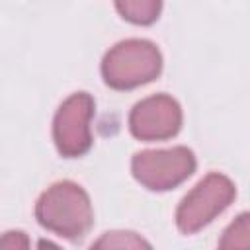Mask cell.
<instances>
[{
  "instance_id": "obj_1",
  "label": "cell",
  "mask_w": 250,
  "mask_h": 250,
  "mask_svg": "<svg viewBox=\"0 0 250 250\" xmlns=\"http://www.w3.org/2000/svg\"><path fill=\"white\" fill-rule=\"evenodd\" d=\"M35 219L43 229L66 240H82L94 225L90 195L76 182H55L39 195L35 203Z\"/></svg>"
},
{
  "instance_id": "obj_2",
  "label": "cell",
  "mask_w": 250,
  "mask_h": 250,
  "mask_svg": "<svg viewBox=\"0 0 250 250\" xmlns=\"http://www.w3.org/2000/svg\"><path fill=\"white\" fill-rule=\"evenodd\" d=\"M162 72V53L148 39L115 43L102 59V78L111 90H133L156 80Z\"/></svg>"
},
{
  "instance_id": "obj_3",
  "label": "cell",
  "mask_w": 250,
  "mask_h": 250,
  "mask_svg": "<svg viewBox=\"0 0 250 250\" xmlns=\"http://www.w3.org/2000/svg\"><path fill=\"white\" fill-rule=\"evenodd\" d=\"M236 197V188L230 178L211 172L201 178L191 191L184 195L176 209V227L184 234H193L221 215Z\"/></svg>"
},
{
  "instance_id": "obj_4",
  "label": "cell",
  "mask_w": 250,
  "mask_h": 250,
  "mask_svg": "<svg viewBox=\"0 0 250 250\" xmlns=\"http://www.w3.org/2000/svg\"><path fill=\"white\" fill-rule=\"evenodd\" d=\"M197 160L188 146L141 150L131 158L133 178L150 191H168L195 172Z\"/></svg>"
},
{
  "instance_id": "obj_5",
  "label": "cell",
  "mask_w": 250,
  "mask_h": 250,
  "mask_svg": "<svg viewBox=\"0 0 250 250\" xmlns=\"http://www.w3.org/2000/svg\"><path fill=\"white\" fill-rule=\"evenodd\" d=\"M94 98L88 92L70 94L57 109L53 119V141L61 156L78 158L92 148Z\"/></svg>"
},
{
  "instance_id": "obj_6",
  "label": "cell",
  "mask_w": 250,
  "mask_h": 250,
  "mask_svg": "<svg viewBox=\"0 0 250 250\" xmlns=\"http://www.w3.org/2000/svg\"><path fill=\"white\" fill-rule=\"evenodd\" d=\"M182 107L168 94H154L137 102L129 113V131L135 139L152 143L166 141L182 129Z\"/></svg>"
},
{
  "instance_id": "obj_7",
  "label": "cell",
  "mask_w": 250,
  "mask_h": 250,
  "mask_svg": "<svg viewBox=\"0 0 250 250\" xmlns=\"http://www.w3.org/2000/svg\"><path fill=\"white\" fill-rule=\"evenodd\" d=\"M119 16L135 25H150L162 12V0H113Z\"/></svg>"
},
{
  "instance_id": "obj_8",
  "label": "cell",
  "mask_w": 250,
  "mask_h": 250,
  "mask_svg": "<svg viewBox=\"0 0 250 250\" xmlns=\"http://www.w3.org/2000/svg\"><path fill=\"white\" fill-rule=\"evenodd\" d=\"M248 213H240L229 229L223 232V238L219 240V248H248L250 246V227H248Z\"/></svg>"
},
{
  "instance_id": "obj_9",
  "label": "cell",
  "mask_w": 250,
  "mask_h": 250,
  "mask_svg": "<svg viewBox=\"0 0 250 250\" xmlns=\"http://www.w3.org/2000/svg\"><path fill=\"white\" fill-rule=\"evenodd\" d=\"M92 248H150V244L135 232L113 230V232H105L98 242L92 244Z\"/></svg>"
},
{
  "instance_id": "obj_10",
  "label": "cell",
  "mask_w": 250,
  "mask_h": 250,
  "mask_svg": "<svg viewBox=\"0 0 250 250\" xmlns=\"http://www.w3.org/2000/svg\"><path fill=\"white\" fill-rule=\"evenodd\" d=\"M27 246L29 240L21 230H10L4 232V236H0V248H27Z\"/></svg>"
}]
</instances>
